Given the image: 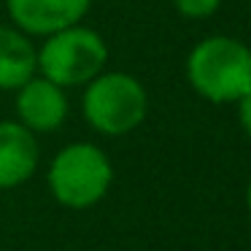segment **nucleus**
<instances>
[{"label": "nucleus", "instance_id": "nucleus-1", "mask_svg": "<svg viewBox=\"0 0 251 251\" xmlns=\"http://www.w3.org/2000/svg\"><path fill=\"white\" fill-rule=\"evenodd\" d=\"M189 87L208 103H238L251 92V46L232 35H211L186 57Z\"/></svg>", "mask_w": 251, "mask_h": 251}, {"label": "nucleus", "instance_id": "nucleus-2", "mask_svg": "<svg viewBox=\"0 0 251 251\" xmlns=\"http://www.w3.org/2000/svg\"><path fill=\"white\" fill-rule=\"evenodd\" d=\"M149 111V95L135 76L122 71L98 73L84 84L81 114L100 135L119 138L141 127Z\"/></svg>", "mask_w": 251, "mask_h": 251}, {"label": "nucleus", "instance_id": "nucleus-3", "mask_svg": "<svg viewBox=\"0 0 251 251\" xmlns=\"http://www.w3.org/2000/svg\"><path fill=\"white\" fill-rule=\"evenodd\" d=\"M114 181L108 154L95 143H71L60 149L49 165V189L60 205L71 211L92 208L105 197Z\"/></svg>", "mask_w": 251, "mask_h": 251}, {"label": "nucleus", "instance_id": "nucleus-4", "mask_svg": "<svg viewBox=\"0 0 251 251\" xmlns=\"http://www.w3.org/2000/svg\"><path fill=\"white\" fill-rule=\"evenodd\" d=\"M105 62L108 44L103 35L84 25H71L60 33L46 35L44 46L38 49V76L62 89L84 87L98 73H103Z\"/></svg>", "mask_w": 251, "mask_h": 251}, {"label": "nucleus", "instance_id": "nucleus-5", "mask_svg": "<svg viewBox=\"0 0 251 251\" xmlns=\"http://www.w3.org/2000/svg\"><path fill=\"white\" fill-rule=\"evenodd\" d=\"M6 6L14 27L46 38L71 25H81L92 0H6Z\"/></svg>", "mask_w": 251, "mask_h": 251}, {"label": "nucleus", "instance_id": "nucleus-6", "mask_svg": "<svg viewBox=\"0 0 251 251\" xmlns=\"http://www.w3.org/2000/svg\"><path fill=\"white\" fill-rule=\"evenodd\" d=\"M68 119V95L54 81L35 73L17 89V122L30 132H54Z\"/></svg>", "mask_w": 251, "mask_h": 251}, {"label": "nucleus", "instance_id": "nucleus-7", "mask_svg": "<svg viewBox=\"0 0 251 251\" xmlns=\"http://www.w3.org/2000/svg\"><path fill=\"white\" fill-rule=\"evenodd\" d=\"M38 168V141L19 122H0V189L25 184Z\"/></svg>", "mask_w": 251, "mask_h": 251}, {"label": "nucleus", "instance_id": "nucleus-8", "mask_svg": "<svg viewBox=\"0 0 251 251\" xmlns=\"http://www.w3.org/2000/svg\"><path fill=\"white\" fill-rule=\"evenodd\" d=\"M38 73V49L27 33L11 25H0V89L17 92Z\"/></svg>", "mask_w": 251, "mask_h": 251}, {"label": "nucleus", "instance_id": "nucleus-9", "mask_svg": "<svg viewBox=\"0 0 251 251\" xmlns=\"http://www.w3.org/2000/svg\"><path fill=\"white\" fill-rule=\"evenodd\" d=\"M173 6L186 19H208L219 11L222 0H173Z\"/></svg>", "mask_w": 251, "mask_h": 251}, {"label": "nucleus", "instance_id": "nucleus-10", "mask_svg": "<svg viewBox=\"0 0 251 251\" xmlns=\"http://www.w3.org/2000/svg\"><path fill=\"white\" fill-rule=\"evenodd\" d=\"M235 105H238V122H240V127H243V132L251 138V92H246Z\"/></svg>", "mask_w": 251, "mask_h": 251}, {"label": "nucleus", "instance_id": "nucleus-11", "mask_svg": "<svg viewBox=\"0 0 251 251\" xmlns=\"http://www.w3.org/2000/svg\"><path fill=\"white\" fill-rule=\"evenodd\" d=\"M246 202H249V211H251V181H249V192H246Z\"/></svg>", "mask_w": 251, "mask_h": 251}]
</instances>
